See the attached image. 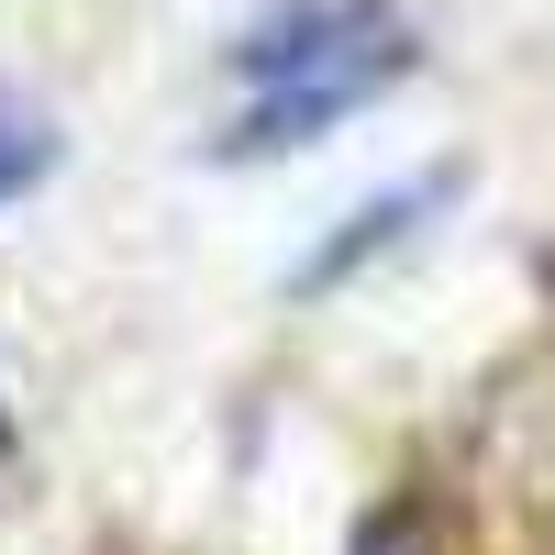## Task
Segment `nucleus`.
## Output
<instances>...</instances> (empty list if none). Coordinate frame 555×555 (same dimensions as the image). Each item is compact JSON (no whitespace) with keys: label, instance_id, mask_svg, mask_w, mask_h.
I'll list each match as a JSON object with an SVG mask.
<instances>
[{"label":"nucleus","instance_id":"20e7f679","mask_svg":"<svg viewBox=\"0 0 555 555\" xmlns=\"http://www.w3.org/2000/svg\"><path fill=\"white\" fill-rule=\"evenodd\" d=\"M345 555H434V522H423V512H378Z\"/></svg>","mask_w":555,"mask_h":555},{"label":"nucleus","instance_id":"7ed1b4c3","mask_svg":"<svg viewBox=\"0 0 555 555\" xmlns=\"http://www.w3.org/2000/svg\"><path fill=\"white\" fill-rule=\"evenodd\" d=\"M56 156H67V145H56V122H44L23 89H0V211L34 201L44 178H56Z\"/></svg>","mask_w":555,"mask_h":555},{"label":"nucleus","instance_id":"f03ea898","mask_svg":"<svg viewBox=\"0 0 555 555\" xmlns=\"http://www.w3.org/2000/svg\"><path fill=\"white\" fill-rule=\"evenodd\" d=\"M444 201H455V178H411V190L366 201V211H356V234H334V245H322V256L300 267V289H334V278H356L366 256H389V245L411 234V222H423V211H444Z\"/></svg>","mask_w":555,"mask_h":555},{"label":"nucleus","instance_id":"39448f33","mask_svg":"<svg viewBox=\"0 0 555 555\" xmlns=\"http://www.w3.org/2000/svg\"><path fill=\"white\" fill-rule=\"evenodd\" d=\"M12 455H23V423H12V400H0V467H12Z\"/></svg>","mask_w":555,"mask_h":555},{"label":"nucleus","instance_id":"f257e3e1","mask_svg":"<svg viewBox=\"0 0 555 555\" xmlns=\"http://www.w3.org/2000/svg\"><path fill=\"white\" fill-rule=\"evenodd\" d=\"M234 67V112H222L211 156H300L334 122H356L378 89L411 78V12L400 0H267V12L222 44Z\"/></svg>","mask_w":555,"mask_h":555}]
</instances>
